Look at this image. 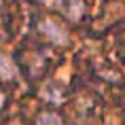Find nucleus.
Instances as JSON below:
<instances>
[{"instance_id":"1","label":"nucleus","mask_w":125,"mask_h":125,"mask_svg":"<svg viewBox=\"0 0 125 125\" xmlns=\"http://www.w3.org/2000/svg\"><path fill=\"white\" fill-rule=\"evenodd\" d=\"M40 30L49 36V38L55 42V45H66V40H68V32L64 30L62 26H57L55 21L51 19H45L42 23H40Z\"/></svg>"},{"instance_id":"2","label":"nucleus","mask_w":125,"mask_h":125,"mask_svg":"<svg viewBox=\"0 0 125 125\" xmlns=\"http://www.w3.org/2000/svg\"><path fill=\"white\" fill-rule=\"evenodd\" d=\"M15 76H17V68H15V64L11 62L9 55L0 53V79L11 81V79H15Z\"/></svg>"},{"instance_id":"3","label":"nucleus","mask_w":125,"mask_h":125,"mask_svg":"<svg viewBox=\"0 0 125 125\" xmlns=\"http://www.w3.org/2000/svg\"><path fill=\"white\" fill-rule=\"evenodd\" d=\"M64 13L68 15V19L76 21L83 15V0H66V9H64Z\"/></svg>"},{"instance_id":"4","label":"nucleus","mask_w":125,"mask_h":125,"mask_svg":"<svg viewBox=\"0 0 125 125\" xmlns=\"http://www.w3.org/2000/svg\"><path fill=\"white\" fill-rule=\"evenodd\" d=\"M42 98L45 100H51V102H62V89H59L55 83H47L45 87H42Z\"/></svg>"},{"instance_id":"5","label":"nucleus","mask_w":125,"mask_h":125,"mask_svg":"<svg viewBox=\"0 0 125 125\" xmlns=\"http://www.w3.org/2000/svg\"><path fill=\"white\" fill-rule=\"evenodd\" d=\"M36 125H62V119L55 112H42L36 119Z\"/></svg>"},{"instance_id":"6","label":"nucleus","mask_w":125,"mask_h":125,"mask_svg":"<svg viewBox=\"0 0 125 125\" xmlns=\"http://www.w3.org/2000/svg\"><path fill=\"white\" fill-rule=\"evenodd\" d=\"M2 102H4V100H2V93H0V106H2Z\"/></svg>"},{"instance_id":"7","label":"nucleus","mask_w":125,"mask_h":125,"mask_svg":"<svg viewBox=\"0 0 125 125\" xmlns=\"http://www.w3.org/2000/svg\"><path fill=\"white\" fill-rule=\"evenodd\" d=\"M11 125H19V123H11Z\"/></svg>"}]
</instances>
